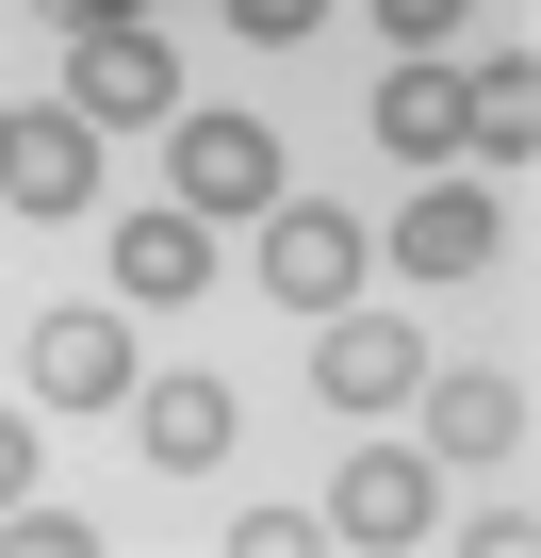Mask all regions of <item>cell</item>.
<instances>
[{"label":"cell","mask_w":541,"mask_h":558,"mask_svg":"<svg viewBox=\"0 0 541 558\" xmlns=\"http://www.w3.org/2000/svg\"><path fill=\"white\" fill-rule=\"evenodd\" d=\"M66 116H83V132H164V116H181L164 34H132V17H66Z\"/></svg>","instance_id":"6da1fadb"},{"label":"cell","mask_w":541,"mask_h":558,"mask_svg":"<svg viewBox=\"0 0 541 558\" xmlns=\"http://www.w3.org/2000/svg\"><path fill=\"white\" fill-rule=\"evenodd\" d=\"M164 165H181V214H197V230H213V214H280V197H296L262 116H164Z\"/></svg>","instance_id":"7a4b0ae2"},{"label":"cell","mask_w":541,"mask_h":558,"mask_svg":"<svg viewBox=\"0 0 541 558\" xmlns=\"http://www.w3.org/2000/svg\"><path fill=\"white\" fill-rule=\"evenodd\" d=\"M262 296H280V313H345L361 296V214H329V197H280V214H262Z\"/></svg>","instance_id":"3957f363"},{"label":"cell","mask_w":541,"mask_h":558,"mask_svg":"<svg viewBox=\"0 0 541 558\" xmlns=\"http://www.w3.org/2000/svg\"><path fill=\"white\" fill-rule=\"evenodd\" d=\"M312 525H329V542H361V558H394V542H427V525H443V476H427L410 444H361V460H345V493H329Z\"/></svg>","instance_id":"277c9868"},{"label":"cell","mask_w":541,"mask_h":558,"mask_svg":"<svg viewBox=\"0 0 541 558\" xmlns=\"http://www.w3.org/2000/svg\"><path fill=\"white\" fill-rule=\"evenodd\" d=\"M410 378H427V345H410L394 313H361V296H345V313H312V395H345V411H394Z\"/></svg>","instance_id":"5b68a950"},{"label":"cell","mask_w":541,"mask_h":558,"mask_svg":"<svg viewBox=\"0 0 541 558\" xmlns=\"http://www.w3.org/2000/svg\"><path fill=\"white\" fill-rule=\"evenodd\" d=\"M17 362H34L50 411H115V395H132V329H115V313H34Z\"/></svg>","instance_id":"8992f818"},{"label":"cell","mask_w":541,"mask_h":558,"mask_svg":"<svg viewBox=\"0 0 541 558\" xmlns=\"http://www.w3.org/2000/svg\"><path fill=\"white\" fill-rule=\"evenodd\" d=\"M0 197H17V214H83L99 197V132L83 116H17V132H0Z\"/></svg>","instance_id":"52a82bcc"},{"label":"cell","mask_w":541,"mask_h":558,"mask_svg":"<svg viewBox=\"0 0 541 558\" xmlns=\"http://www.w3.org/2000/svg\"><path fill=\"white\" fill-rule=\"evenodd\" d=\"M492 246H508V214H492L476 181H427V197L394 214V263H410V279H476Z\"/></svg>","instance_id":"ba28073f"},{"label":"cell","mask_w":541,"mask_h":558,"mask_svg":"<svg viewBox=\"0 0 541 558\" xmlns=\"http://www.w3.org/2000/svg\"><path fill=\"white\" fill-rule=\"evenodd\" d=\"M410 395H427V444L443 460H508L525 444V378L508 362H459V378H410Z\"/></svg>","instance_id":"9c48e42d"},{"label":"cell","mask_w":541,"mask_h":558,"mask_svg":"<svg viewBox=\"0 0 541 558\" xmlns=\"http://www.w3.org/2000/svg\"><path fill=\"white\" fill-rule=\"evenodd\" d=\"M115 296H132V313H181V296H213V246H197V214H181V197L115 230Z\"/></svg>","instance_id":"30bf717a"},{"label":"cell","mask_w":541,"mask_h":558,"mask_svg":"<svg viewBox=\"0 0 541 558\" xmlns=\"http://www.w3.org/2000/svg\"><path fill=\"white\" fill-rule=\"evenodd\" d=\"M132 395H148L132 427H148V460H164V476H213V460H230V427H246V411H230V378H132Z\"/></svg>","instance_id":"8fae6325"},{"label":"cell","mask_w":541,"mask_h":558,"mask_svg":"<svg viewBox=\"0 0 541 558\" xmlns=\"http://www.w3.org/2000/svg\"><path fill=\"white\" fill-rule=\"evenodd\" d=\"M459 148H508V165L541 148V66H525V50H492V66L459 83Z\"/></svg>","instance_id":"7c38bea8"},{"label":"cell","mask_w":541,"mask_h":558,"mask_svg":"<svg viewBox=\"0 0 541 558\" xmlns=\"http://www.w3.org/2000/svg\"><path fill=\"white\" fill-rule=\"evenodd\" d=\"M378 148L459 165V66H394V83H378Z\"/></svg>","instance_id":"4fadbf2b"},{"label":"cell","mask_w":541,"mask_h":558,"mask_svg":"<svg viewBox=\"0 0 541 558\" xmlns=\"http://www.w3.org/2000/svg\"><path fill=\"white\" fill-rule=\"evenodd\" d=\"M0 542H17V558H83L99 525H83V509H50V493H17V509H0Z\"/></svg>","instance_id":"5bb4252c"},{"label":"cell","mask_w":541,"mask_h":558,"mask_svg":"<svg viewBox=\"0 0 541 558\" xmlns=\"http://www.w3.org/2000/svg\"><path fill=\"white\" fill-rule=\"evenodd\" d=\"M312 17H329V0H230V34H246V50H296Z\"/></svg>","instance_id":"9a60e30c"},{"label":"cell","mask_w":541,"mask_h":558,"mask_svg":"<svg viewBox=\"0 0 541 558\" xmlns=\"http://www.w3.org/2000/svg\"><path fill=\"white\" fill-rule=\"evenodd\" d=\"M378 17H394V34H410V50H443V34H459V17H476V0H378Z\"/></svg>","instance_id":"2e32d148"},{"label":"cell","mask_w":541,"mask_h":558,"mask_svg":"<svg viewBox=\"0 0 541 558\" xmlns=\"http://www.w3.org/2000/svg\"><path fill=\"white\" fill-rule=\"evenodd\" d=\"M34 493V411H0V509Z\"/></svg>","instance_id":"e0dca14e"},{"label":"cell","mask_w":541,"mask_h":558,"mask_svg":"<svg viewBox=\"0 0 541 558\" xmlns=\"http://www.w3.org/2000/svg\"><path fill=\"white\" fill-rule=\"evenodd\" d=\"M0 132H17V116H0Z\"/></svg>","instance_id":"ac0fdd59"}]
</instances>
